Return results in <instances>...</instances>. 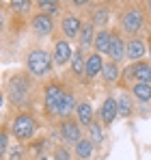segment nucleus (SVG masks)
<instances>
[{"label":"nucleus","instance_id":"obj_2","mask_svg":"<svg viewBox=\"0 0 151 160\" xmlns=\"http://www.w3.org/2000/svg\"><path fill=\"white\" fill-rule=\"evenodd\" d=\"M37 132V119L30 117V115H17L11 123V134L20 141H26V138H32Z\"/></svg>","mask_w":151,"mask_h":160},{"label":"nucleus","instance_id":"obj_27","mask_svg":"<svg viewBox=\"0 0 151 160\" xmlns=\"http://www.w3.org/2000/svg\"><path fill=\"white\" fill-rule=\"evenodd\" d=\"M30 0H11V9L15 11V13H26L28 9H30Z\"/></svg>","mask_w":151,"mask_h":160},{"label":"nucleus","instance_id":"obj_33","mask_svg":"<svg viewBox=\"0 0 151 160\" xmlns=\"http://www.w3.org/2000/svg\"><path fill=\"white\" fill-rule=\"evenodd\" d=\"M149 2H151V0H149Z\"/></svg>","mask_w":151,"mask_h":160},{"label":"nucleus","instance_id":"obj_24","mask_svg":"<svg viewBox=\"0 0 151 160\" xmlns=\"http://www.w3.org/2000/svg\"><path fill=\"white\" fill-rule=\"evenodd\" d=\"M37 7L41 9V13L54 15V13L58 11V0H37Z\"/></svg>","mask_w":151,"mask_h":160},{"label":"nucleus","instance_id":"obj_7","mask_svg":"<svg viewBox=\"0 0 151 160\" xmlns=\"http://www.w3.org/2000/svg\"><path fill=\"white\" fill-rule=\"evenodd\" d=\"M61 134H63V138H65V143H78L80 141V136H82V132H80V121L78 119H63V123H61Z\"/></svg>","mask_w":151,"mask_h":160},{"label":"nucleus","instance_id":"obj_29","mask_svg":"<svg viewBox=\"0 0 151 160\" xmlns=\"http://www.w3.org/2000/svg\"><path fill=\"white\" fill-rule=\"evenodd\" d=\"M7 149H9V132L2 130V134H0V152L7 154Z\"/></svg>","mask_w":151,"mask_h":160},{"label":"nucleus","instance_id":"obj_17","mask_svg":"<svg viewBox=\"0 0 151 160\" xmlns=\"http://www.w3.org/2000/svg\"><path fill=\"white\" fill-rule=\"evenodd\" d=\"M80 46L82 48H89V46H93V41H95V32H93V22H84L82 28H80Z\"/></svg>","mask_w":151,"mask_h":160},{"label":"nucleus","instance_id":"obj_1","mask_svg":"<svg viewBox=\"0 0 151 160\" xmlns=\"http://www.w3.org/2000/svg\"><path fill=\"white\" fill-rule=\"evenodd\" d=\"M26 67H28V72H30L35 78L48 76L50 69H52L50 54L43 52V50H32V52H28V56H26Z\"/></svg>","mask_w":151,"mask_h":160},{"label":"nucleus","instance_id":"obj_12","mask_svg":"<svg viewBox=\"0 0 151 160\" xmlns=\"http://www.w3.org/2000/svg\"><path fill=\"white\" fill-rule=\"evenodd\" d=\"M110 43H112V32H108L106 28H101L100 32L95 35V41H93L95 52H100V54H110Z\"/></svg>","mask_w":151,"mask_h":160},{"label":"nucleus","instance_id":"obj_9","mask_svg":"<svg viewBox=\"0 0 151 160\" xmlns=\"http://www.w3.org/2000/svg\"><path fill=\"white\" fill-rule=\"evenodd\" d=\"M71 58H74V50L69 46V39H58L54 46V61L58 65H67Z\"/></svg>","mask_w":151,"mask_h":160},{"label":"nucleus","instance_id":"obj_18","mask_svg":"<svg viewBox=\"0 0 151 160\" xmlns=\"http://www.w3.org/2000/svg\"><path fill=\"white\" fill-rule=\"evenodd\" d=\"M112 61H121L125 56V43L123 39H119V35L112 32V43H110V54H108Z\"/></svg>","mask_w":151,"mask_h":160},{"label":"nucleus","instance_id":"obj_22","mask_svg":"<svg viewBox=\"0 0 151 160\" xmlns=\"http://www.w3.org/2000/svg\"><path fill=\"white\" fill-rule=\"evenodd\" d=\"M101 78H104V82H108V84H112V82L119 80V65H117V61H110V63L104 65Z\"/></svg>","mask_w":151,"mask_h":160},{"label":"nucleus","instance_id":"obj_4","mask_svg":"<svg viewBox=\"0 0 151 160\" xmlns=\"http://www.w3.org/2000/svg\"><path fill=\"white\" fill-rule=\"evenodd\" d=\"M143 24H145V15H143V11L136 9V7L127 9L125 13L121 15V26H123V30L129 32V35H138L140 28H143Z\"/></svg>","mask_w":151,"mask_h":160},{"label":"nucleus","instance_id":"obj_10","mask_svg":"<svg viewBox=\"0 0 151 160\" xmlns=\"http://www.w3.org/2000/svg\"><path fill=\"white\" fill-rule=\"evenodd\" d=\"M119 115V104L114 98H106L104 104H101V110H100V117H101V123L104 126H110Z\"/></svg>","mask_w":151,"mask_h":160},{"label":"nucleus","instance_id":"obj_14","mask_svg":"<svg viewBox=\"0 0 151 160\" xmlns=\"http://www.w3.org/2000/svg\"><path fill=\"white\" fill-rule=\"evenodd\" d=\"M63 32L69 37V39H74L76 35H80V28H82V22L76 18V15H65L63 18Z\"/></svg>","mask_w":151,"mask_h":160},{"label":"nucleus","instance_id":"obj_28","mask_svg":"<svg viewBox=\"0 0 151 160\" xmlns=\"http://www.w3.org/2000/svg\"><path fill=\"white\" fill-rule=\"evenodd\" d=\"M54 160H71L69 149H67V147H63V145H58V147L54 149Z\"/></svg>","mask_w":151,"mask_h":160},{"label":"nucleus","instance_id":"obj_13","mask_svg":"<svg viewBox=\"0 0 151 160\" xmlns=\"http://www.w3.org/2000/svg\"><path fill=\"white\" fill-rule=\"evenodd\" d=\"M104 61H101V54L95 52L91 54L89 58H86V78H95V76H100L101 72H104Z\"/></svg>","mask_w":151,"mask_h":160},{"label":"nucleus","instance_id":"obj_8","mask_svg":"<svg viewBox=\"0 0 151 160\" xmlns=\"http://www.w3.org/2000/svg\"><path fill=\"white\" fill-rule=\"evenodd\" d=\"M30 26H32V30L37 35H50L52 30H54V20H52L50 13H37L32 18Z\"/></svg>","mask_w":151,"mask_h":160},{"label":"nucleus","instance_id":"obj_20","mask_svg":"<svg viewBox=\"0 0 151 160\" xmlns=\"http://www.w3.org/2000/svg\"><path fill=\"white\" fill-rule=\"evenodd\" d=\"M132 93H134V98L138 102H149L151 100V82H136Z\"/></svg>","mask_w":151,"mask_h":160},{"label":"nucleus","instance_id":"obj_11","mask_svg":"<svg viewBox=\"0 0 151 160\" xmlns=\"http://www.w3.org/2000/svg\"><path fill=\"white\" fill-rule=\"evenodd\" d=\"M125 56L129 61H143V56H145V43H143V39H129L125 43Z\"/></svg>","mask_w":151,"mask_h":160},{"label":"nucleus","instance_id":"obj_23","mask_svg":"<svg viewBox=\"0 0 151 160\" xmlns=\"http://www.w3.org/2000/svg\"><path fill=\"white\" fill-rule=\"evenodd\" d=\"M89 132H91L93 145H101V143H104V132H101V123L100 121H93V123L89 126Z\"/></svg>","mask_w":151,"mask_h":160},{"label":"nucleus","instance_id":"obj_25","mask_svg":"<svg viewBox=\"0 0 151 160\" xmlns=\"http://www.w3.org/2000/svg\"><path fill=\"white\" fill-rule=\"evenodd\" d=\"M117 104H119V117H129L132 115V102H129V98L121 95L117 100Z\"/></svg>","mask_w":151,"mask_h":160},{"label":"nucleus","instance_id":"obj_19","mask_svg":"<svg viewBox=\"0 0 151 160\" xmlns=\"http://www.w3.org/2000/svg\"><path fill=\"white\" fill-rule=\"evenodd\" d=\"M76 156L80 160H89L93 156V141H89V138H80L78 143H76Z\"/></svg>","mask_w":151,"mask_h":160},{"label":"nucleus","instance_id":"obj_30","mask_svg":"<svg viewBox=\"0 0 151 160\" xmlns=\"http://www.w3.org/2000/svg\"><path fill=\"white\" fill-rule=\"evenodd\" d=\"M76 7H84V4H89V0H71Z\"/></svg>","mask_w":151,"mask_h":160},{"label":"nucleus","instance_id":"obj_32","mask_svg":"<svg viewBox=\"0 0 151 160\" xmlns=\"http://www.w3.org/2000/svg\"><path fill=\"white\" fill-rule=\"evenodd\" d=\"M149 11H151V2H149Z\"/></svg>","mask_w":151,"mask_h":160},{"label":"nucleus","instance_id":"obj_3","mask_svg":"<svg viewBox=\"0 0 151 160\" xmlns=\"http://www.w3.org/2000/svg\"><path fill=\"white\" fill-rule=\"evenodd\" d=\"M65 98V91L61 84L52 82L46 87V95H43V108L48 115H58V108H61V102Z\"/></svg>","mask_w":151,"mask_h":160},{"label":"nucleus","instance_id":"obj_15","mask_svg":"<svg viewBox=\"0 0 151 160\" xmlns=\"http://www.w3.org/2000/svg\"><path fill=\"white\" fill-rule=\"evenodd\" d=\"M76 117H78V121H80V126H91L93 123V108L91 104H86V102H82V104H78L76 108Z\"/></svg>","mask_w":151,"mask_h":160},{"label":"nucleus","instance_id":"obj_31","mask_svg":"<svg viewBox=\"0 0 151 160\" xmlns=\"http://www.w3.org/2000/svg\"><path fill=\"white\" fill-rule=\"evenodd\" d=\"M39 160H50V158H46V156H41V158H39Z\"/></svg>","mask_w":151,"mask_h":160},{"label":"nucleus","instance_id":"obj_5","mask_svg":"<svg viewBox=\"0 0 151 160\" xmlns=\"http://www.w3.org/2000/svg\"><path fill=\"white\" fill-rule=\"evenodd\" d=\"M28 78L26 76H13L11 82H9V95H11V100L15 102V104H20V102H24V98L28 95Z\"/></svg>","mask_w":151,"mask_h":160},{"label":"nucleus","instance_id":"obj_16","mask_svg":"<svg viewBox=\"0 0 151 160\" xmlns=\"http://www.w3.org/2000/svg\"><path fill=\"white\" fill-rule=\"evenodd\" d=\"M71 69L76 76H84L86 74V58H84V48L76 50L74 58H71Z\"/></svg>","mask_w":151,"mask_h":160},{"label":"nucleus","instance_id":"obj_26","mask_svg":"<svg viewBox=\"0 0 151 160\" xmlns=\"http://www.w3.org/2000/svg\"><path fill=\"white\" fill-rule=\"evenodd\" d=\"M108 18H110L108 9H97V11L93 13V24H97V26H104V24H108Z\"/></svg>","mask_w":151,"mask_h":160},{"label":"nucleus","instance_id":"obj_6","mask_svg":"<svg viewBox=\"0 0 151 160\" xmlns=\"http://www.w3.org/2000/svg\"><path fill=\"white\" fill-rule=\"evenodd\" d=\"M127 78H134L136 82H151V65L145 61H136L125 69Z\"/></svg>","mask_w":151,"mask_h":160},{"label":"nucleus","instance_id":"obj_21","mask_svg":"<svg viewBox=\"0 0 151 160\" xmlns=\"http://www.w3.org/2000/svg\"><path fill=\"white\" fill-rule=\"evenodd\" d=\"M76 108H78V104H76L74 95H71V93H65V98H63V102H61V108H58V117L67 119Z\"/></svg>","mask_w":151,"mask_h":160}]
</instances>
